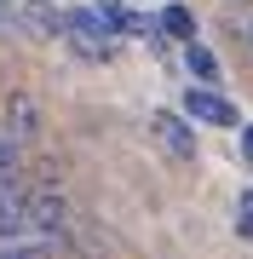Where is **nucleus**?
Segmentation results:
<instances>
[{"mask_svg": "<svg viewBox=\"0 0 253 259\" xmlns=\"http://www.w3.org/2000/svg\"><path fill=\"white\" fill-rule=\"evenodd\" d=\"M64 40L86 58V64H104V58H110V18H104L98 6L64 12Z\"/></svg>", "mask_w": 253, "mask_h": 259, "instance_id": "3", "label": "nucleus"}, {"mask_svg": "<svg viewBox=\"0 0 253 259\" xmlns=\"http://www.w3.org/2000/svg\"><path fill=\"white\" fill-rule=\"evenodd\" d=\"M18 18L29 23V35H40V40H52V35H64V18L46 6V0H29V6H18Z\"/></svg>", "mask_w": 253, "mask_h": 259, "instance_id": "7", "label": "nucleus"}, {"mask_svg": "<svg viewBox=\"0 0 253 259\" xmlns=\"http://www.w3.org/2000/svg\"><path fill=\"white\" fill-rule=\"evenodd\" d=\"M0 127H6L12 139L29 150V144L40 139V104L29 98V93H12V98H6V121H0Z\"/></svg>", "mask_w": 253, "mask_h": 259, "instance_id": "5", "label": "nucleus"}, {"mask_svg": "<svg viewBox=\"0 0 253 259\" xmlns=\"http://www.w3.org/2000/svg\"><path fill=\"white\" fill-rule=\"evenodd\" d=\"M150 139H156V150L167 156L173 167H196V121H190L184 110H156L150 115Z\"/></svg>", "mask_w": 253, "mask_h": 259, "instance_id": "2", "label": "nucleus"}, {"mask_svg": "<svg viewBox=\"0 0 253 259\" xmlns=\"http://www.w3.org/2000/svg\"><path fill=\"white\" fill-rule=\"evenodd\" d=\"M156 29H161V35H173V40H196V12L173 0V6L161 12V23H156Z\"/></svg>", "mask_w": 253, "mask_h": 259, "instance_id": "9", "label": "nucleus"}, {"mask_svg": "<svg viewBox=\"0 0 253 259\" xmlns=\"http://www.w3.org/2000/svg\"><path fill=\"white\" fill-rule=\"evenodd\" d=\"M236 236L253 242V190H242V202H236Z\"/></svg>", "mask_w": 253, "mask_h": 259, "instance_id": "10", "label": "nucleus"}, {"mask_svg": "<svg viewBox=\"0 0 253 259\" xmlns=\"http://www.w3.org/2000/svg\"><path fill=\"white\" fill-rule=\"evenodd\" d=\"M184 115H190V121H207V127H242V115H236V104H230L225 93H213L207 81L184 93Z\"/></svg>", "mask_w": 253, "mask_h": 259, "instance_id": "4", "label": "nucleus"}, {"mask_svg": "<svg viewBox=\"0 0 253 259\" xmlns=\"http://www.w3.org/2000/svg\"><path fill=\"white\" fill-rule=\"evenodd\" d=\"M242 167H253V127H242Z\"/></svg>", "mask_w": 253, "mask_h": 259, "instance_id": "11", "label": "nucleus"}, {"mask_svg": "<svg viewBox=\"0 0 253 259\" xmlns=\"http://www.w3.org/2000/svg\"><path fill=\"white\" fill-rule=\"evenodd\" d=\"M23 231L35 236H69V196L52 173L29 179V202H23Z\"/></svg>", "mask_w": 253, "mask_h": 259, "instance_id": "1", "label": "nucleus"}, {"mask_svg": "<svg viewBox=\"0 0 253 259\" xmlns=\"http://www.w3.org/2000/svg\"><path fill=\"white\" fill-rule=\"evenodd\" d=\"M225 40L242 58H253V0H230L225 6Z\"/></svg>", "mask_w": 253, "mask_h": 259, "instance_id": "6", "label": "nucleus"}, {"mask_svg": "<svg viewBox=\"0 0 253 259\" xmlns=\"http://www.w3.org/2000/svg\"><path fill=\"white\" fill-rule=\"evenodd\" d=\"M184 64H190V75H196V81H207V87H219L225 81V75H219V58L201 47V40H184Z\"/></svg>", "mask_w": 253, "mask_h": 259, "instance_id": "8", "label": "nucleus"}, {"mask_svg": "<svg viewBox=\"0 0 253 259\" xmlns=\"http://www.w3.org/2000/svg\"><path fill=\"white\" fill-rule=\"evenodd\" d=\"M219 6H230V0H219Z\"/></svg>", "mask_w": 253, "mask_h": 259, "instance_id": "12", "label": "nucleus"}]
</instances>
